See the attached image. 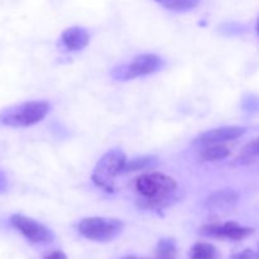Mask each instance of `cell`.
<instances>
[{
	"instance_id": "44dd1931",
	"label": "cell",
	"mask_w": 259,
	"mask_h": 259,
	"mask_svg": "<svg viewBox=\"0 0 259 259\" xmlns=\"http://www.w3.org/2000/svg\"><path fill=\"white\" fill-rule=\"evenodd\" d=\"M257 33L259 35V17H258V20H257Z\"/></svg>"
},
{
	"instance_id": "4fadbf2b",
	"label": "cell",
	"mask_w": 259,
	"mask_h": 259,
	"mask_svg": "<svg viewBox=\"0 0 259 259\" xmlns=\"http://www.w3.org/2000/svg\"><path fill=\"white\" fill-rule=\"evenodd\" d=\"M166 9L172 12H190L200 4L201 0H154Z\"/></svg>"
},
{
	"instance_id": "3957f363",
	"label": "cell",
	"mask_w": 259,
	"mask_h": 259,
	"mask_svg": "<svg viewBox=\"0 0 259 259\" xmlns=\"http://www.w3.org/2000/svg\"><path fill=\"white\" fill-rule=\"evenodd\" d=\"M126 162V156L121 149L113 148L106 152L96 163L93 172L94 184L101 187L104 191H114V179L121 174L124 164Z\"/></svg>"
},
{
	"instance_id": "8992f818",
	"label": "cell",
	"mask_w": 259,
	"mask_h": 259,
	"mask_svg": "<svg viewBox=\"0 0 259 259\" xmlns=\"http://www.w3.org/2000/svg\"><path fill=\"white\" fill-rule=\"evenodd\" d=\"M9 222L10 225L32 244H48L55 239L52 230L32 218L15 214L10 217Z\"/></svg>"
},
{
	"instance_id": "277c9868",
	"label": "cell",
	"mask_w": 259,
	"mask_h": 259,
	"mask_svg": "<svg viewBox=\"0 0 259 259\" xmlns=\"http://www.w3.org/2000/svg\"><path fill=\"white\" fill-rule=\"evenodd\" d=\"M124 223L119 219L110 218H86L78 224V233L89 240L99 243L111 242L121 234Z\"/></svg>"
},
{
	"instance_id": "d6986e66",
	"label": "cell",
	"mask_w": 259,
	"mask_h": 259,
	"mask_svg": "<svg viewBox=\"0 0 259 259\" xmlns=\"http://www.w3.org/2000/svg\"><path fill=\"white\" fill-rule=\"evenodd\" d=\"M43 259H67V257L61 250H53V252H50L48 254H46Z\"/></svg>"
},
{
	"instance_id": "ffe728a7",
	"label": "cell",
	"mask_w": 259,
	"mask_h": 259,
	"mask_svg": "<svg viewBox=\"0 0 259 259\" xmlns=\"http://www.w3.org/2000/svg\"><path fill=\"white\" fill-rule=\"evenodd\" d=\"M121 259H141V258H137V257H134V255H126V257H124Z\"/></svg>"
},
{
	"instance_id": "7a4b0ae2",
	"label": "cell",
	"mask_w": 259,
	"mask_h": 259,
	"mask_svg": "<svg viewBox=\"0 0 259 259\" xmlns=\"http://www.w3.org/2000/svg\"><path fill=\"white\" fill-rule=\"evenodd\" d=\"M50 111L48 101H25L0 111V124L9 128H28L42 121Z\"/></svg>"
},
{
	"instance_id": "7c38bea8",
	"label": "cell",
	"mask_w": 259,
	"mask_h": 259,
	"mask_svg": "<svg viewBox=\"0 0 259 259\" xmlns=\"http://www.w3.org/2000/svg\"><path fill=\"white\" fill-rule=\"evenodd\" d=\"M190 259H220V253L210 243H196L190 250Z\"/></svg>"
},
{
	"instance_id": "e0dca14e",
	"label": "cell",
	"mask_w": 259,
	"mask_h": 259,
	"mask_svg": "<svg viewBox=\"0 0 259 259\" xmlns=\"http://www.w3.org/2000/svg\"><path fill=\"white\" fill-rule=\"evenodd\" d=\"M9 189V179H8L5 171L0 168V195L5 194Z\"/></svg>"
},
{
	"instance_id": "ba28073f",
	"label": "cell",
	"mask_w": 259,
	"mask_h": 259,
	"mask_svg": "<svg viewBox=\"0 0 259 259\" xmlns=\"http://www.w3.org/2000/svg\"><path fill=\"white\" fill-rule=\"evenodd\" d=\"M254 229L248 227H242L238 223L229 222L225 224H211L205 225L200 229V233L205 237L220 238V239L242 240L253 234Z\"/></svg>"
},
{
	"instance_id": "6da1fadb",
	"label": "cell",
	"mask_w": 259,
	"mask_h": 259,
	"mask_svg": "<svg viewBox=\"0 0 259 259\" xmlns=\"http://www.w3.org/2000/svg\"><path fill=\"white\" fill-rule=\"evenodd\" d=\"M134 187L139 195L137 206L144 210H161L176 199L177 182L159 172L142 175Z\"/></svg>"
},
{
	"instance_id": "9a60e30c",
	"label": "cell",
	"mask_w": 259,
	"mask_h": 259,
	"mask_svg": "<svg viewBox=\"0 0 259 259\" xmlns=\"http://www.w3.org/2000/svg\"><path fill=\"white\" fill-rule=\"evenodd\" d=\"M157 258L174 259L176 254V242L172 238H164L161 239L156 248Z\"/></svg>"
},
{
	"instance_id": "ac0fdd59",
	"label": "cell",
	"mask_w": 259,
	"mask_h": 259,
	"mask_svg": "<svg viewBox=\"0 0 259 259\" xmlns=\"http://www.w3.org/2000/svg\"><path fill=\"white\" fill-rule=\"evenodd\" d=\"M244 152L248 154H252V156H259V138L250 142L244 148Z\"/></svg>"
},
{
	"instance_id": "5b68a950",
	"label": "cell",
	"mask_w": 259,
	"mask_h": 259,
	"mask_svg": "<svg viewBox=\"0 0 259 259\" xmlns=\"http://www.w3.org/2000/svg\"><path fill=\"white\" fill-rule=\"evenodd\" d=\"M164 61L159 56L153 53H146V55H139L132 61L129 65L119 66L111 72L113 77L119 81L133 80L136 77L142 76L153 75L163 68Z\"/></svg>"
},
{
	"instance_id": "52a82bcc",
	"label": "cell",
	"mask_w": 259,
	"mask_h": 259,
	"mask_svg": "<svg viewBox=\"0 0 259 259\" xmlns=\"http://www.w3.org/2000/svg\"><path fill=\"white\" fill-rule=\"evenodd\" d=\"M245 132H247V129L244 126L238 125L210 129V131H206L197 136L192 142V146L197 147V148H205V147L215 146V144H223L225 142L240 138L242 136H244Z\"/></svg>"
},
{
	"instance_id": "9c48e42d",
	"label": "cell",
	"mask_w": 259,
	"mask_h": 259,
	"mask_svg": "<svg viewBox=\"0 0 259 259\" xmlns=\"http://www.w3.org/2000/svg\"><path fill=\"white\" fill-rule=\"evenodd\" d=\"M238 200H239V195L234 190H217L207 196L205 207L211 212H227L237 205Z\"/></svg>"
},
{
	"instance_id": "2e32d148",
	"label": "cell",
	"mask_w": 259,
	"mask_h": 259,
	"mask_svg": "<svg viewBox=\"0 0 259 259\" xmlns=\"http://www.w3.org/2000/svg\"><path fill=\"white\" fill-rule=\"evenodd\" d=\"M230 259H259V243L255 248H247L242 252L235 253Z\"/></svg>"
},
{
	"instance_id": "8fae6325",
	"label": "cell",
	"mask_w": 259,
	"mask_h": 259,
	"mask_svg": "<svg viewBox=\"0 0 259 259\" xmlns=\"http://www.w3.org/2000/svg\"><path fill=\"white\" fill-rule=\"evenodd\" d=\"M158 164V159L154 156H141L134 157L128 161L126 159L121 174H128L134 171H143V169H152Z\"/></svg>"
},
{
	"instance_id": "5bb4252c",
	"label": "cell",
	"mask_w": 259,
	"mask_h": 259,
	"mask_svg": "<svg viewBox=\"0 0 259 259\" xmlns=\"http://www.w3.org/2000/svg\"><path fill=\"white\" fill-rule=\"evenodd\" d=\"M230 151L223 144H215V146L205 147L201 152V157L204 161L214 162V161H222V159L229 157Z\"/></svg>"
},
{
	"instance_id": "30bf717a",
	"label": "cell",
	"mask_w": 259,
	"mask_h": 259,
	"mask_svg": "<svg viewBox=\"0 0 259 259\" xmlns=\"http://www.w3.org/2000/svg\"><path fill=\"white\" fill-rule=\"evenodd\" d=\"M90 42V33L82 27H70L61 34V43L68 51H81Z\"/></svg>"
}]
</instances>
